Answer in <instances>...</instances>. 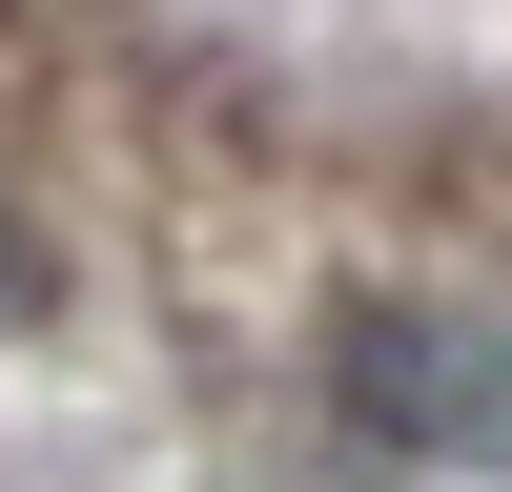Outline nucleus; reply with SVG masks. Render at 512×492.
<instances>
[{
    "label": "nucleus",
    "mask_w": 512,
    "mask_h": 492,
    "mask_svg": "<svg viewBox=\"0 0 512 492\" xmlns=\"http://www.w3.org/2000/svg\"><path fill=\"white\" fill-rule=\"evenodd\" d=\"M369 431L512 492V328H369Z\"/></svg>",
    "instance_id": "1"
}]
</instances>
